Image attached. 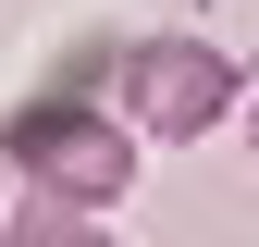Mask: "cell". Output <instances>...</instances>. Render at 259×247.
Wrapping results in <instances>:
<instances>
[{"mask_svg": "<svg viewBox=\"0 0 259 247\" xmlns=\"http://www.w3.org/2000/svg\"><path fill=\"white\" fill-rule=\"evenodd\" d=\"M0 161L37 185V198L111 210L136 185V124L99 111V99H74V87H37V99H13V124H0Z\"/></svg>", "mask_w": 259, "mask_h": 247, "instance_id": "1", "label": "cell"}, {"mask_svg": "<svg viewBox=\"0 0 259 247\" xmlns=\"http://www.w3.org/2000/svg\"><path fill=\"white\" fill-rule=\"evenodd\" d=\"M111 87H123V124L160 136V148H198V136H222V124L247 111V74L210 37H136L111 62Z\"/></svg>", "mask_w": 259, "mask_h": 247, "instance_id": "2", "label": "cell"}, {"mask_svg": "<svg viewBox=\"0 0 259 247\" xmlns=\"http://www.w3.org/2000/svg\"><path fill=\"white\" fill-rule=\"evenodd\" d=\"M0 247H111V223L99 210H74V198H37V185H25V210H13V235Z\"/></svg>", "mask_w": 259, "mask_h": 247, "instance_id": "3", "label": "cell"}, {"mask_svg": "<svg viewBox=\"0 0 259 247\" xmlns=\"http://www.w3.org/2000/svg\"><path fill=\"white\" fill-rule=\"evenodd\" d=\"M247 148H259V74H247Z\"/></svg>", "mask_w": 259, "mask_h": 247, "instance_id": "4", "label": "cell"}]
</instances>
